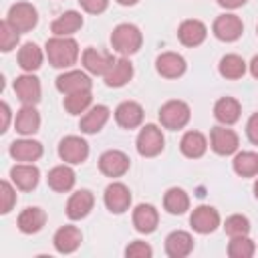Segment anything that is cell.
I'll use <instances>...</instances> for the list:
<instances>
[{
  "label": "cell",
  "instance_id": "obj_42",
  "mask_svg": "<svg viewBox=\"0 0 258 258\" xmlns=\"http://www.w3.org/2000/svg\"><path fill=\"white\" fill-rule=\"evenodd\" d=\"M79 4L83 6V10H87L91 14H101L107 8L109 0H79Z\"/></svg>",
  "mask_w": 258,
  "mask_h": 258
},
{
  "label": "cell",
  "instance_id": "obj_24",
  "mask_svg": "<svg viewBox=\"0 0 258 258\" xmlns=\"http://www.w3.org/2000/svg\"><path fill=\"white\" fill-rule=\"evenodd\" d=\"M81 58H83V67L93 75H105L109 71V67L113 64V60H115L113 54L97 50V48H85Z\"/></svg>",
  "mask_w": 258,
  "mask_h": 258
},
{
  "label": "cell",
  "instance_id": "obj_17",
  "mask_svg": "<svg viewBox=\"0 0 258 258\" xmlns=\"http://www.w3.org/2000/svg\"><path fill=\"white\" fill-rule=\"evenodd\" d=\"M115 121L123 129H135V127H139L141 121H143V109H141V105L135 103V101H123L115 109Z\"/></svg>",
  "mask_w": 258,
  "mask_h": 258
},
{
  "label": "cell",
  "instance_id": "obj_45",
  "mask_svg": "<svg viewBox=\"0 0 258 258\" xmlns=\"http://www.w3.org/2000/svg\"><path fill=\"white\" fill-rule=\"evenodd\" d=\"M248 0H218V4L220 6H224V8H240V6H244Z\"/></svg>",
  "mask_w": 258,
  "mask_h": 258
},
{
  "label": "cell",
  "instance_id": "obj_9",
  "mask_svg": "<svg viewBox=\"0 0 258 258\" xmlns=\"http://www.w3.org/2000/svg\"><path fill=\"white\" fill-rule=\"evenodd\" d=\"M212 30H214L216 38H220L224 42H234V40H238L242 36L244 24H242V20L236 14H220L214 20Z\"/></svg>",
  "mask_w": 258,
  "mask_h": 258
},
{
  "label": "cell",
  "instance_id": "obj_19",
  "mask_svg": "<svg viewBox=\"0 0 258 258\" xmlns=\"http://www.w3.org/2000/svg\"><path fill=\"white\" fill-rule=\"evenodd\" d=\"M10 155L16 161H24V163H32L36 159H40L42 155V143L34 141V139H16L10 143Z\"/></svg>",
  "mask_w": 258,
  "mask_h": 258
},
{
  "label": "cell",
  "instance_id": "obj_11",
  "mask_svg": "<svg viewBox=\"0 0 258 258\" xmlns=\"http://www.w3.org/2000/svg\"><path fill=\"white\" fill-rule=\"evenodd\" d=\"M189 224L198 234H210L220 226V214L212 206H198L189 216Z\"/></svg>",
  "mask_w": 258,
  "mask_h": 258
},
{
  "label": "cell",
  "instance_id": "obj_23",
  "mask_svg": "<svg viewBox=\"0 0 258 258\" xmlns=\"http://www.w3.org/2000/svg\"><path fill=\"white\" fill-rule=\"evenodd\" d=\"M52 242H54L56 252H60V254H71V252H75V250L81 246L83 234H81V230H79L77 226H62L60 230H56Z\"/></svg>",
  "mask_w": 258,
  "mask_h": 258
},
{
  "label": "cell",
  "instance_id": "obj_22",
  "mask_svg": "<svg viewBox=\"0 0 258 258\" xmlns=\"http://www.w3.org/2000/svg\"><path fill=\"white\" fill-rule=\"evenodd\" d=\"M157 222H159V214H157L155 206H151V204H139L133 210V226H135L137 232L151 234L157 228Z\"/></svg>",
  "mask_w": 258,
  "mask_h": 258
},
{
  "label": "cell",
  "instance_id": "obj_41",
  "mask_svg": "<svg viewBox=\"0 0 258 258\" xmlns=\"http://www.w3.org/2000/svg\"><path fill=\"white\" fill-rule=\"evenodd\" d=\"M151 254H153L151 246L145 244V242H141V240H135V242H131L125 248V256L127 258H149Z\"/></svg>",
  "mask_w": 258,
  "mask_h": 258
},
{
  "label": "cell",
  "instance_id": "obj_21",
  "mask_svg": "<svg viewBox=\"0 0 258 258\" xmlns=\"http://www.w3.org/2000/svg\"><path fill=\"white\" fill-rule=\"evenodd\" d=\"M44 224H46V214L38 206L24 208L18 214V230L24 234H36L44 228Z\"/></svg>",
  "mask_w": 258,
  "mask_h": 258
},
{
  "label": "cell",
  "instance_id": "obj_31",
  "mask_svg": "<svg viewBox=\"0 0 258 258\" xmlns=\"http://www.w3.org/2000/svg\"><path fill=\"white\" fill-rule=\"evenodd\" d=\"M46 181H48L50 189H54L58 194H64L75 185V171L69 165H56L48 171Z\"/></svg>",
  "mask_w": 258,
  "mask_h": 258
},
{
  "label": "cell",
  "instance_id": "obj_10",
  "mask_svg": "<svg viewBox=\"0 0 258 258\" xmlns=\"http://www.w3.org/2000/svg\"><path fill=\"white\" fill-rule=\"evenodd\" d=\"M103 200H105V206L109 212L113 214H123L129 210V204H131V191L125 183H119V181H113L107 185L105 194H103Z\"/></svg>",
  "mask_w": 258,
  "mask_h": 258
},
{
  "label": "cell",
  "instance_id": "obj_34",
  "mask_svg": "<svg viewBox=\"0 0 258 258\" xmlns=\"http://www.w3.org/2000/svg\"><path fill=\"white\" fill-rule=\"evenodd\" d=\"M232 165H234V171L238 175L254 177V175H258V153H254V151H240V153H236Z\"/></svg>",
  "mask_w": 258,
  "mask_h": 258
},
{
  "label": "cell",
  "instance_id": "obj_7",
  "mask_svg": "<svg viewBox=\"0 0 258 258\" xmlns=\"http://www.w3.org/2000/svg\"><path fill=\"white\" fill-rule=\"evenodd\" d=\"M14 93L22 101V105H36L42 95L40 81L32 73H24L14 79Z\"/></svg>",
  "mask_w": 258,
  "mask_h": 258
},
{
  "label": "cell",
  "instance_id": "obj_14",
  "mask_svg": "<svg viewBox=\"0 0 258 258\" xmlns=\"http://www.w3.org/2000/svg\"><path fill=\"white\" fill-rule=\"evenodd\" d=\"M10 179L12 183L22 189V191H30L38 185V179H40V171L36 165L32 163H16L12 169H10Z\"/></svg>",
  "mask_w": 258,
  "mask_h": 258
},
{
  "label": "cell",
  "instance_id": "obj_20",
  "mask_svg": "<svg viewBox=\"0 0 258 258\" xmlns=\"http://www.w3.org/2000/svg\"><path fill=\"white\" fill-rule=\"evenodd\" d=\"M93 204H95L93 194L89 189H79L67 202V216L71 220H81V218L89 216V212L93 210Z\"/></svg>",
  "mask_w": 258,
  "mask_h": 258
},
{
  "label": "cell",
  "instance_id": "obj_2",
  "mask_svg": "<svg viewBox=\"0 0 258 258\" xmlns=\"http://www.w3.org/2000/svg\"><path fill=\"white\" fill-rule=\"evenodd\" d=\"M141 42H143L141 30L135 24H129V22H123V24L115 26V30L111 34V46H113V50H117L123 56L135 54L141 48Z\"/></svg>",
  "mask_w": 258,
  "mask_h": 258
},
{
  "label": "cell",
  "instance_id": "obj_39",
  "mask_svg": "<svg viewBox=\"0 0 258 258\" xmlns=\"http://www.w3.org/2000/svg\"><path fill=\"white\" fill-rule=\"evenodd\" d=\"M18 30H14L10 24H8V20H2L0 22V50L2 52H10L14 46H16V42H18Z\"/></svg>",
  "mask_w": 258,
  "mask_h": 258
},
{
  "label": "cell",
  "instance_id": "obj_33",
  "mask_svg": "<svg viewBox=\"0 0 258 258\" xmlns=\"http://www.w3.org/2000/svg\"><path fill=\"white\" fill-rule=\"evenodd\" d=\"M163 208L169 214L179 216V214L189 210V196L181 187H169L165 191V196H163Z\"/></svg>",
  "mask_w": 258,
  "mask_h": 258
},
{
  "label": "cell",
  "instance_id": "obj_32",
  "mask_svg": "<svg viewBox=\"0 0 258 258\" xmlns=\"http://www.w3.org/2000/svg\"><path fill=\"white\" fill-rule=\"evenodd\" d=\"M42 64V50L34 42H26L18 50V67L24 73H32Z\"/></svg>",
  "mask_w": 258,
  "mask_h": 258
},
{
  "label": "cell",
  "instance_id": "obj_48",
  "mask_svg": "<svg viewBox=\"0 0 258 258\" xmlns=\"http://www.w3.org/2000/svg\"><path fill=\"white\" fill-rule=\"evenodd\" d=\"M254 196L258 198V179H256V183H254Z\"/></svg>",
  "mask_w": 258,
  "mask_h": 258
},
{
  "label": "cell",
  "instance_id": "obj_36",
  "mask_svg": "<svg viewBox=\"0 0 258 258\" xmlns=\"http://www.w3.org/2000/svg\"><path fill=\"white\" fill-rule=\"evenodd\" d=\"M91 101H93L91 91H81V93L64 95L62 105H64L67 113H71V115H81V113H85V111L91 107Z\"/></svg>",
  "mask_w": 258,
  "mask_h": 258
},
{
  "label": "cell",
  "instance_id": "obj_16",
  "mask_svg": "<svg viewBox=\"0 0 258 258\" xmlns=\"http://www.w3.org/2000/svg\"><path fill=\"white\" fill-rule=\"evenodd\" d=\"M155 69L165 79H177L185 73V58L177 52H161L155 58Z\"/></svg>",
  "mask_w": 258,
  "mask_h": 258
},
{
  "label": "cell",
  "instance_id": "obj_6",
  "mask_svg": "<svg viewBox=\"0 0 258 258\" xmlns=\"http://www.w3.org/2000/svg\"><path fill=\"white\" fill-rule=\"evenodd\" d=\"M58 155L64 163H71V165H77V163H83L89 155V145L83 137L79 135H67L64 139H60L58 143Z\"/></svg>",
  "mask_w": 258,
  "mask_h": 258
},
{
  "label": "cell",
  "instance_id": "obj_26",
  "mask_svg": "<svg viewBox=\"0 0 258 258\" xmlns=\"http://www.w3.org/2000/svg\"><path fill=\"white\" fill-rule=\"evenodd\" d=\"M81 26H83V16H81L77 10H67V12H62L58 18L52 20L50 30H52L54 36H71V34H75Z\"/></svg>",
  "mask_w": 258,
  "mask_h": 258
},
{
  "label": "cell",
  "instance_id": "obj_37",
  "mask_svg": "<svg viewBox=\"0 0 258 258\" xmlns=\"http://www.w3.org/2000/svg\"><path fill=\"white\" fill-rule=\"evenodd\" d=\"M256 246L248 236H234L228 244V256L230 258H250L254 256Z\"/></svg>",
  "mask_w": 258,
  "mask_h": 258
},
{
  "label": "cell",
  "instance_id": "obj_3",
  "mask_svg": "<svg viewBox=\"0 0 258 258\" xmlns=\"http://www.w3.org/2000/svg\"><path fill=\"white\" fill-rule=\"evenodd\" d=\"M189 117H191V111H189V105L183 103V101H167L161 109H159V121L165 129H183L187 123H189Z\"/></svg>",
  "mask_w": 258,
  "mask_h": 258
},
{
  "label": "cell",
  "instance_id": "obj_12",
  "mask_svg": "<svg viewBox=\"0 0 258 258\" xmlns=\"http://www.w3.org/2000/svg\"><path fill=\"white\" fill-rule=\"evenodd\" d=\"M91 79L87 73L83 71H67L62 75L56 77V89L62 95H73V93H81V91H91Z\"/></svg>",
  "mask_w": 258,
  "mask_h": 258
},
{
  "label": "cell",
  "instance_id": "obj_44",
  "mask_svg": "<svg viewBox=\"0 0 258 258\" xmlns=\"http://www.w3.org/2000/svg\"><path fill=\"white\" fill-rule=\"evenodd\" d=\"M0 111H2V123H0V131H6L8 129V123H10V107L8 103H0Z\"/></svg>",
  "mask_w": 258,
  "mask_h": 258
},
{
  "label": "cell",
  "instance_id": "obj_8",
  "mask_svg": "<svg viewBox=\"0 0 258 258\" xmlns=\"http://www.w3.org/2000/svg\"><path fill=\"white\" fill-rule=\"evenodd\" d=\"M99 169L107 177H121L129 171V157L119 149H109L99 157Z\"/></svg>",
  "mask_w": 258,
  "mask_h": 258
},
{
  "label": "cell",
  "instance_id": "obj_40",
  "mask_svg": "<svg viewBox=\"0 0 258 258\" xmlns=\"http://www.w3.org/2000/svg\"><path fill=\"white\" fill-rule=\"evenodd\" d=\"M0 198H2V214H8L10 210H12V206L16 204V191H14V187L4 179L2 183H0Z\"/></svg>",
  "mask_w": 258,
  "mask_h": 258
},
{
  "label": "cell",
  "instance_id": "obj_5",
  "mask_svg": "<svg viewBox=\"0 0 258 258\" xmlns=\"http://www.w3.org/2000/svg\"><path fill=\"white\" fill-rule=\"evenodd\" d=\"M163 143H165V139H163V133H161V129L157 125L141 127V131L137 135V141H135L137 151L143 157H155L157 153H161Z\"/></svg>",
  "mask_w": 258,
  "mask_h": 258
},
{
  "label": "cell",
  "instance_id": "obj_30",
  "mask_svg": "<svg viewBox=\"0 0 258 258\" xmlns=\"http://www.w3.org/2000/svg\"><path fill=\"white\" fill-rule=\"evenodd\" d=\"M107 121H109V107L95 105L81 119V131L83 133H97V131H101L105 127Z\"/></svg>",
  "mask_w": 258,
  "mask_h": 258
},
{
  "label": "cell",
  "instance_id": "obj_38",
  "mask_svg": "<svg viewBox=\"0 0 258 258\" xmlns=\"http://www.w3.org/2000/svg\"><path fill=\"white\" fill-rule=\"evenodd\" d=\"M224 230H226V234L230 238H234V236H248V232H250V220L246 216H242V214H234V216L226 218Z\"/></svg>",
  "mask_w": 258,
  "mask_h": 258
},
{
  "label": "cell",
  "instance_id": "obj_13",
  "mask_svg": "<svg viewBox=\"0 0 258 258\" xmlns=\"http://www.w3.org/2000/svg\"><path fill=\"white\" fill-rule=\"evenodd\" d=\"M210 145L212 149L218 153V155H230L238 149L240 145V139L236 135V131L228 129L226 125L224 127H214L212 133H210Z\"/></svg>",
  "mask_w": 258,
  "mask_h": 258
},
{
  "label": "cell",
  "instance_id": "obj_25",
  "mask_svg": "<svg viewBox=\"0 0 258 258\" xmlns=\"http://www.w3.org/2000/svg\"><path fill=\"white\" fill-rule=\"evenodd\" d=\"M103 77H105L107 87H123V85H127V83L131 81V77H133V67H131V62H129L125 56H123V58H115L113 64L109 67V71H107Z\"/></svg>",
  "mask_w": 258,
  "mask_h": 258
},
{
  "label": "cell",
  "instance_id": "obj_1",
  "mask_svg": "<svg viewBox=\"0 0 258 258\" xmlns=\"http://www.w3.org/2000/svg\"><path fill=\"white\" fill-rule=\"evenodd\" d=\"M46 56L48 62L56 69H69L79 58V44L71 36H52L46 40Z\"/></svg>",
  "mask_w": 258,
  "mask_h": 258
},
{
  "label": "cell",
  "instance_id": "obj_18",
  "mask_svg": "<svg viewBox=\"0 0 258 258\" xmlns=\"http://www.w3.org/2000/svg\"><path fill=\"white\" fill-rule=\"evenodd\" d=\"M191 250H194V238L189 232L175 230L165 238V254L171 258H183L191 254Z\"/></svg>",
  "mask_w": 258,
  "mask_h": 258
},
{
  "label": "cell",
  "instance_id": "obj_4",
  "mask_svg": "<svg viewBox=\"0 0 258 258\" xmlns=\"http://www.w3.org/2000/svg\"><path fill=\"white\" fill-rule=\"evenodd\" d=\"M6 20L8 24L18 30V32H28L36 26L38 22V12L36 8L30 4V2H16L8 8V14H6Z\"/></svg>",
  "mask_w": 258,
  "mask_h": 258
},
{
  "label": "cell",
  "instance_id": "obj_27",
  "mask_svg": "<svg viewBox=\"0 0 258 258\" xmlns=\"http://www.w3.org/2000/svg\"><path fill=\"white\" fill-rule=\"evenodd\" d=\"M240 113H242V107L234 97H222L214 105V117L222 125H234L240 119Z\"/></svg>",
  "mask_w": 258,
  "mask_h": 258
},
{
  "label": "cell",
  "instance_id": "obj_28",
  "mask_svg": "<svg viewBox=\"0 0 258 258\" xmlns=\"http://www.w3.org/2000/svg\"><path fill=\"white\" fill-rule=\"evenodd\" d=\"M14 127L20 135H32L38 131L40 127V115L38 111L34 109V105H24L18 113H16V119H14Z\"/></svg>",
  "mask_w": 258,
  "mask_h": 258
},
{
  "label": "cell",
  "instance_id": "obj_29",
  "mask_svg": "<svg viewBox=\"0 0 258 258\" xmlns=\"http://www.w3.org/2000/svg\"><path fill=\"white\" fill-rule=\"evenodd\" d=\"M179 149L185 157H191V159L202 157L208 149V139L200 131H187V133H183V137L179 141Z\"/></svg>",
  "mask_w": 258,
  "mask_h": 258
},
{
  "label": "cell",
  "instance_id": "obj_46",
  "mask_svg": "<svg viewBox=\"0 0 258 258\" xmlns=\"http://www.w3.org/2000/svg\"><path fill=\"white\" fill-rule=\"evenodd\" d=\"M250 73H252V77L254 79H258V54L252 58V62H250Z\"/></svg>",
  "mask_w": 258,
  "mask_h": 258
},
{
  "label": "cell",
  "instance_id": "obj_43",
  "mask_svg": "<svg viewBox=\"0 0 258 258\" xmlns=\"http://www.w3.org/2000/svg\"><path fill=\"white\" fill-rule=\"evenodd\" d=\"M246 133H248V139H250L254 145H258V113H254V115L248 119V123H246Z\"/></svg>",
  "mask_w": 258,
  "mask_h": 258
},
{
  "label": "cell",
  "instance_id": "obj_47",
  "mask_svg": "<svg viewBox=\"0 0 258 258\" xmlns=\"http://www.w3.org/2000/svg\"><path fill=\"white\" fill-rule=\"evenodd\" d=\"M117 2H119V4H123V6H133L137 0H117Z\"/></svg>",
  "mask_w": 258,
  "mask_h": 258
},
{
  "label": "cell",
  "instance_id": "obj_35",
  "mask_svg": "<svg viewBox=\"0 0 258 258\" xmlns=\"http://www.w3.org/2000/svg\"><path fill=\"white\" fill-rule=\"evenodd\" d=\"M218 69H220V75H222V77L236 81V79H242V77H244V73H246V62H244V58L238 56V54H226V56H222Z\"/></svg>",
  "mask_w": 258,
  "mask_h": 258
},
{
  "label": "cell",
  "instance_id": "obj_15",
  "mask_svg": "<svg viewBox=\"0 0 258 258\" xmlns=\"http://www.w3.org/2000/svg\"><path fill=\"white\" fill-rule=\"evenodd\" d=\"M206 34H208V28L202 20H196V18H189V20H183L177 28V38L181 44L185 46H198L206 40Z\"/></svg>",
  "mask_w": 258,
  "mask_h": 258
}]
</instances>
